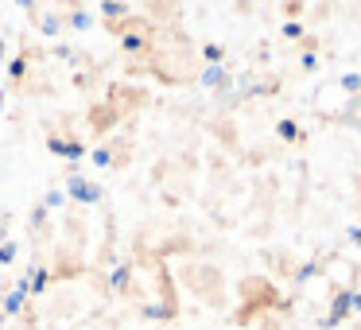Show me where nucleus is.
<instances>
[{
  "mask_svg": "<svg viewBox=\"0 0 361 330\" xmlns=\"http://www.w3.org/2000/svg\"><path fill=\"white\" fill-rule=\"evenodd\" d=\"M66 195L71 198H78V202H102L105 198V190L97 187V183H90V179H82V175H71V179H66Z\"/></svg>",
  "mask_w": 361,
  "mask_h": 330,
  "instance_id": "f257e3e1",
  "label": "nucleus"
},
{
  "mask_svg": "<svg viewBox=\"0 0 361 330\" xmlns=\"http://www.w3.org/2000/svg\"><path fill=\"white\" fill-rule=\"evenodd\" d=\"M47 148L55 152V156H63V159H82L86 156V144L82 140H63V136H51Z\"/></svg>",
  "mask_w": 361,
  "mask_h": 330,
  "instance_id": "f03ea898",
  "label": "nucleus"
},
{
  "mask_svg": "<svg viewBox=\"0 0 361 330\" xmlns=\"http://www.w3.org/2000/svg\"><path fill=\"white\" fill-rule=\"evenodd\" d=\"M198 82H202V86L206 90H221V86H226V66H221V63H206V71L202 74H198Z\"/></svg>",
  "mask_w": 361,
  "mask_h": 330,
  "instance_id": "7ed1b4c3",
  "label": "nucleus"
},
{
  "mask_svg": "<svg viewBox=\"0 0 361 330\" xmlns=\"http://www.w3.org/2000/svg\"><path fill=\"white\" fill-rule=\"evenodd\" d=\"M102 16L117 24V20H125V16H128V4H121V0H102Z\"/></svg>",
  "mask_w": 361,
  "mask_h": 330,
  "instance_id": "20e7f679",
  "label": "nucleus"
},
{
  "mask_svg": "<svg viewBox=\"0 0 361 330\" xmlns=\"http://www.w3.org/2000/svg\"><path fill=\"white\" fill-rule=\"evenodd\" d=\"M276 136L288 140V144H295V140H303V128H299L295 121H280V125H276Z\"/></svg>",
  "mask_w": 361,
  "mask_h": 330,
  "instance_id": "39448f33",
  "label": "nucleus"
},
{
  "mask_svg": "<svg viewBox=\"0 0 361 330\" xmlns=\"http://www.w3.org/2000/svg\"><path fill=\"white\" fill-rule=\"evenodd\" d=\"M338 90H342V94H350V97H357L361 94V74H342V78H338Z\"/></svg>",
  "mask_w": 361,
  "mask_h": 330,
  "instance_id": "423d86ee",
  "label": "nucleus"
},
{
  "mask_svg": "<svg viewBox=\"0 0 361 330\" xmlns=\"http://www.w3.org/2000/svg\"><path fill=\"white\" fill-rule=\"evenodd\" d=\"M59 28H63V20H59L55 12H47V16H39V32H43V35H59Z\"/></svg>",
  "mask_w": 361,
  "mask_h": 330,
  "instance_id": "0eeeda50",
  "label": "nucleus"
},
{
  "mask_svg": "<svg viewBox=\"0 0 361 330\" xmlns=\"http://www.w3.org/2000/svg\"><path fill=\"white\" fill-rule=\"evenodd\" d=\"M121 43H125V51H144V47H148V39L136 35V32H125V39H121Z\"/></svg>",
  "mask_w": 361,
  "mask_h": 330,
  "instance_id": "6e6552de",
  "label": "nucleus"
},
{
  "mask_svg": "<svg viewBox=\"0 0 361 330\" xmlns=\"http://www.w3.org/2000/svg\"><path fill=\"white\" fill-rule=\"evenodd\" d=\"M90 24H94V16H90V12H82V8H78V12H71V28H78V32H86Z\"/></svg>",
  "mask_w": 361,
  "mask_h": 330,
  "instance_id": "1a4fd4ad",
  "label": "nucleus"
},
{
  "mask_svg": "<svg viewBox=\"0 0 361 330\" xmlns=\"http://www.w3.org/2000/svg\"><path fill=\"white\" fill-rule=\"evenodd\" d=\"M283 39H303V24H299V20H288V24H283Z\"/></svg>",
  "mask_w": 361,
  "mask_h": 330,
  "instance_id": "9d476101",
  "label": "nucleus"
},
{
  "mask_svg": "<svg viewBox=\"0 0 361 330\" xmlns=\"http://www.w3.org/2000/svg\"><path fill=\"white\" fill-rule=\"evenodd\" d=\"M202 55H206V63H221V59H226V51H221L218 43H206Z\"/></svg>",
  "mask_w": 361,
  "mask_h": 330,
  "instance_id": "9b49d317",
  "label": "nucleus"
},
{
  "mask_svg": "<svg viewBox=\"0 0 361 330\" xmlns=\"http://www.w3.org/2000/svg\"><path fill=\"white\" fill-rule=\"evenodd\" d=\"M90 159H94L97 167H109L113 164V152L109 148H94V156H90Z\"/></svg>",
  "mask_w": 361,
  "mask_h": 330,
  "instance_id": "f8f14e48",
  "label": "nucleus"
},
{
  "mask_svg": "<svg viewBox=\"0 0 361 330\" xmlns=\"http://www.w3.org/2000/svg\"><path fill=\"white\" fill-rule=\"evenodd\" d=\"M299 66H303L307 74H311V71H319V55H314V51H303V59H299Z\"/></svg>",
  "mask_w": 361,
  "mask_h": 330,
  "instance_id": "ddd939ff",
  "label": "nucleus"
},
{
  "mask_svg": "<svg viewBox=\"0 0 361 330\" xmlns=\"http://www.w3.org/2000/svg\"><path fill=\"white\" fill-rule=\"evenodd\" d=\"M109 283H113V288H117V291H121V288H128V268H117Z\"/></svg>",
  "mask_w": 361,
  "mask_h": 330,
  "instance_id": "4468645a",
  "label": "nucleus"
},
{
  "mask_svg": "<svg viewBox=\"0 0 361 330\" xmlns=\"http://www.w3.org/2000/svg\"><path fill=\"white\" fill-rule=\"evenodd\" d=\"M8 74H12V78H24V74H27V63H24V59H16V63L8 66Z\"/></svg>",
  "mask_w": 361,
  "mask_h": 330,
  "instance_id": "2eb2a0df",
  "label": "nucleus"
},
{
  "mask_svg": "<svg viewBox=\"0 0 361 330\" xmlns=\"http://www.w3.org/2000/svg\"><path fill=\"white\" fill-rule=\"evenodd\" d=\"M12 257H16V245H0V264H8Z\"/></svg>",
  "mask_w": 361,
  "mask_h": 330,
  "instance_id": "dca6fc26",
  "label": "nucleus"
},
{
  "mask_svg": "<svg viewBox=\"0 0 361 330\" xmlns=\"http://www.w3.org/2000/svg\"><path fill=\"white\" fill-rule=\"evenodd\" d=\"M350 241H353V245H361V226H353V229H350Z\"/></svg>",
  "mask_w": 361,
  "mask_h": 330,
  "instance_id": "f3484780",
  "label": "nucleus"
},
{
  "mask_svg": "<svg viewBox=\"0 0 361 330\" xmlns=\"http://www.w3.org/2000/svg\"><path fill=\"white\" fill-rule=\"evenodd\" d=\"M16 4H20V8H32V0H16Z\"/></svg>",
  "mask_w": 361,
  "mask_h": 330,
  "instance_id": "a211bd4d",
  "label": "nucleus"
},
{
  "mask_svg": "<svg viewBox=\"0 0 361 330\" xmlns=\"http://www.w3.org/2000/svg\"><path fill=\"white\" fill-rule=\"evenodd\" d=\"M0 59H4V43H0Z\"/></svg>",
  "mask_w": 361,
  "mask_h": 330,
  "instance_id": "6ab92c4d",
  "label": "nucleus"
}]
</instances>
